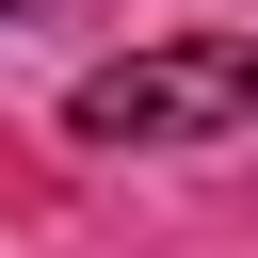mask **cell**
<instances>
[{
    "instance_id": "cell-1",
    "label": "cell",
    "mask_w": 258,
    "mask_h": 258,
    "mask_svg": "<svg viewBox=\"0 0 258 258\" xmlns=\"http://www.w3.org/2000/svg\"><path fill=\"white\" fill-rule=\"evenodd\" d=\"M242 113H258V48L242 32H161V48H129V64H97L64 97L81 145H210Z\"/></svg>"
},
{
    "instance_id": "cell-2",
    "label": "cell",
    "mask_w": 258,
    "mask_h": 258,
    "mask_svg": "<svg viewBox=\"0 0 258 258\" xmlns=\"http://www.w3.org/2000/svg\"><path fill=\"white\" fill-rule=\"evenodd\" d=\"M0 16H32V0H0Z\"/></svg>"
}]
</instances>
